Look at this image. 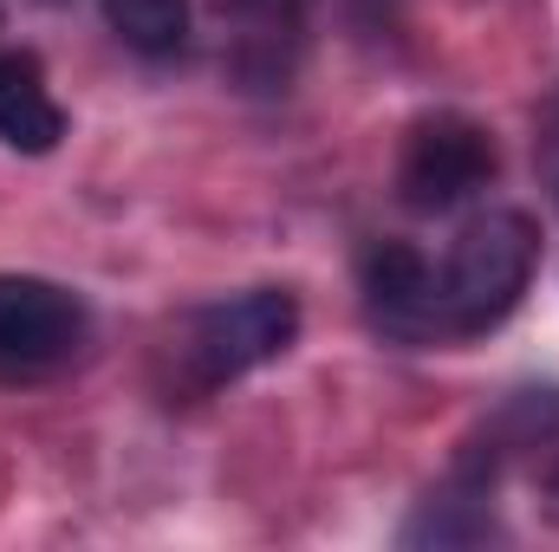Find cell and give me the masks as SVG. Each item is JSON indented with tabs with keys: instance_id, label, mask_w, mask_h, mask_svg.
<instances>
[{
	"instance_id": "obj_1",
	"label": "cell",
	"mask_w": 559,
	"mask_h": 552,
	"mask_svg": "<svg viewBox=\"0 0 559 552\" xmlns=\"http://www.w3.org/2000/svg\"><path fill=\"white\" fill-rule=\"evenodd\" d=\"M534 261H540V228H534V215H521V208H488V215H475V221L455 235L449 267L436 274V332H449V338H481V332H495V325L521 305V292H527V279H534Z\"/></svg>"
},
{
	"instance_id": "obj_2",
	"label": "cell",
	"mask_w": 559,
	"mask_h": 552,
	"mask_svg": "<svg viewBox=\"0 0 559 552\" xmlns=\"http://www.w3.org/2000/svg\"><path fill=\"white\" fill-rule=\"evenodd\" d=\"M501 156H495V137L462 118V111H436V118H417L411 137H404V156H397V195L417 208V215H442L468 195H481L495 182Z\"/></svg>"
},
{
	"instance_id": "obj_3",
	"label": "cell",
	"mask_w": 559,
	"mask_h": 552,
	"mask_svg": "<svg viewBox=\"0 0 559 552\" xmlns=\"http://www.w3.org/2000/svg\"><path fill=\"white\" fill-rule=\"evenodd\" d=\"M293 338H299V299L280 286H254V292H235V299L195 312L189 358H195L202 384H235V377L274 364Z\"/></svg>"
},
{
	"instance_id": "obj_4",
	"label": "cell",
	"mask_w": 559,
	"mask_h": 552,
	"mask_svg": "<svg viewBox=\"0 0 559 552\" xmlns=\"http://www.w3.org/2000/svg\"><path fill=\"white\" fill-rule=\"evenodd\" d=\"M85 338V305L59 279L0 274V377H46Z\"/></svg>"
},
{
	"instance_id": "obj_5",
	"label": "cell",
	"mask_w": 559,
	"mask_h": 552,
	"mask_svg": "<svg viewBox=\"0 0 559 552\" xmlns=\"http://www.w3.org/2000/svg\"><path fill=\"white\" fill-rule=\"evenodd\" d=\"M358 286H365V305L391 332L423 338L436 325V267L423 261V248H411V241H371L365 261H358Z\"/></svg>"
},
{
	"instance_id": "obj_6",
	"label": "cell",
	"mask_w": 559,
	"mask_h": 552,
	"mask_svg": "<svg viewBox=\"0 0 559 552\" xmlns=\"http://www.w3.org/2000/svg\"><path fill=\"white\" fill-rule=\"evenodd\" d=\"M66 137V111L46 92V72L33 52H0V143L20 156H46Z\"/></svg>"
},
{
	"instance_id": "obj_7",
	"label": "cell",
	"mask_w": 559,
	"mask_h": 552,
	"mask_svg": "<svg viewBox=\"0 0 559 552\" xmlns=\"http://www.w3.org/2000/svg\"><path fill=\"white\" fill-rule=\"evenodd\" d=\"M105 26L143 52V59H163L189 39V0H105Z\"/></svg>"
},
{
	"instance_id": "obj_8",
	"label": "cell",
	"mask_w": 559,
	"mask_h": 552,
	"mask_svg": "<svg viewBox=\"0 0 559 552\" xmlns=\"http://www.w3.org/2000/svg\"><path fill=\"white\" fill-rule=\"evenodd\" d=\"M475 540H495V514L481 507V488L462 501H429L404 527V547H475Z\"/></svg>"
},
{
	"instance_id": "obj_9",
	"label": "cell",
	"mask_w": 559,
	"mask_h": 552,
	"mask_svg": "<svg viewBox=\"0 0 559 552\" xmlns=\"http://www.w3.org/2000/svg\"><path fill=\"white\" fill-rule=\"evenodd\" d=\"M312 0H215L222 20H241V26H293Z\"/></svg>"
},
{
	"instance_id": "obj_10",
	"label": "cell",
	"mask_w": 559,
	"mask_h": 552,
	"mask_svg": "<svg viewBox=\"0 0 559 552\" xmlns=\"http://www.w3.org/2000/svg\"><path fill=\"white\" fill-rule=\"evenodd\" d=\"M547 520L559 527V461H554V475H547Z\"/></svg>"
}]
</instances>
